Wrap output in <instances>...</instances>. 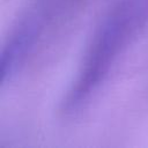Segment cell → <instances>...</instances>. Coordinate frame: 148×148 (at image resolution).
<instances>
[{
  "label": "cell",
  "mask_w": 148,
  "mask_h": 148,
  "mask_svg": "<svg viewBox=\"0 0 148 148\" xmlns=\"http://www.w3.org/2000/svg\"><path fill=\"white\" fill-rule=\"evenodd\" d=\"M141 17L136 2H125L112 10L92 38L77 80L69 91L66 108H80L95 91L117 59L121 49L134 32Z\"/></svg>",
  "instance_id": "6da1fadb"
}]
</instances>
